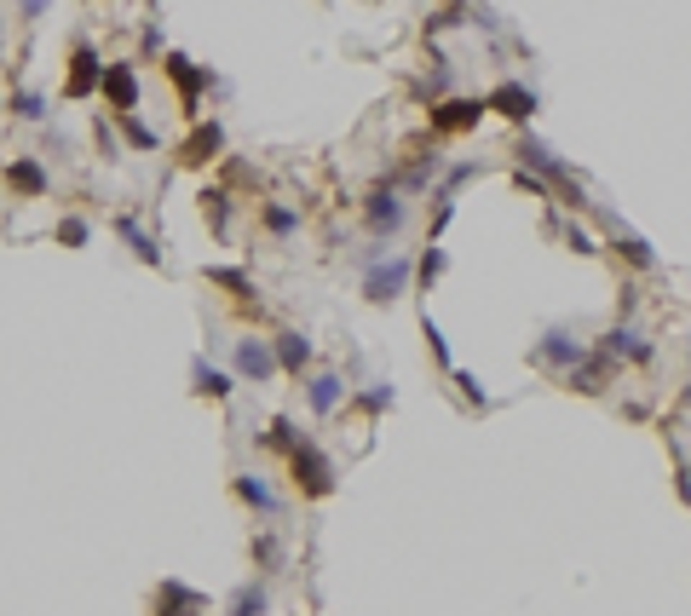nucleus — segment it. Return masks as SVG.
Masks as SVG:
<instances>
[{
	"label": "nucleus",
	"instance_id": "obj_33",
	"mask_svg": "<svg viewBox=\"0 0 691 616\" xmlns=\"http://www.w3.org/2000/svg\"><path fill=\"white\" fill-rule=\"evenodd\" d=\"M346 403H352V409H363V415H386V409H392L398 398H392V386H386V381H369L357 398H346Z\"/></svg>",
	"mask_w": 691,
	"mask_h": 616
},
{
	"label": "nucleus",
	"instance_id": "obj_17",
	"mask_svg": "<svg viewBox=\"0 0 691 616\" xmlns=\"http://www.w3.org/2000/svg\"><path fill=\"white\" fill-rule=\"evenodd\" d=\"M271 352H277V369L289 381H306L312 363H317V346H312V335H300V328H282V335H271Z\"/></svg>",
	"mask_w": 691,
	"mask_h": 616
},
{
	"label": "nucleus",
	"instance_id": "obj_20",
	"mask_svg": "<svg viewBox=\"0 0 691 616\" xmlns=\"http://www.w3.org/2000/svg\"><path fill=\"white\" fill-rule=\"evenodd\" d=\"M611 381H617V363L605 358L599 346H594V352H587V358L571 369V375H565V386H571V392H582V398H599Z\"/></svg>",
	"mask_w": 691,
	"mask_h": 616
},
{
	"label": "nucleus",
	"instance_id": "obj_18",
	"mask_svg": "<svg viewBox=\"0 0 691 616\" xmlns=\"http://www.w3.org/2000/svg\"><path fill=\"white\" fill-rule=\"evenodd\" d=\"M231 496L248 507L254 519H277V512H282V496L271 490L266 472H237V479H231Z\"/></svg>",
	"mask_w": 691,
	"mask_h": 616
},
{
	"label": "nucleus",
	"instance_id": "obj_43",
	"mask_svg": "<svg viewBox=\"0 0 691 616\" xmlns=\"http://www.w3.org/2000/svg\"><path fill=\"white\" fill-rule=\"evenodd\" d=\"M145 7H161V0H145Z\"/></svg>",
	"mask_w": 691,
	"mask_h": 616
},
{
	"label": "nucleus",
	"instance_id": "obj_39",
	"mask_svg": "<svg viewBox=\"0 0 691 616\" xmlns=\"http://www.w3.org/2000/svg\"><path fill=\"white\" fill-rule=\"evenodd\" d=\"M138 52H145V58H161V52H168V40H161V29H156V24L138 29Z\"/></svg>",
	"mask_w": 691,
	"mask_h": 616
},
{
	"label": "nucleus",
	"instance_id": "obj_28",
	"mask_svg": "<svg viewBox=\"0 0 691 616\" xmlns=\"http://www.w3.org/2000/svg\"><path fill=\"white\" fill-rule=\"evenodd\" d=\"M271 611V593H266V582H242L231 600H226V616H266Z\"/></svg>",
	"mask_w": 691,
	"mask_h": 616
},
{
	"label": "nucleus",
	"instance_id": "obj_23",
	"mask_svg": "<svg viewBox=\"0 0 691 616\" xmlns=\"http://www.w3.org/2000/svg\"><path fill=\"white\" fill-rule=\"evenodd\" d=\"M196 214H202V225H208L219 242L231 237V191H226V184H202V191H196Z\"/></svg>",
	"mask_w": 691,
	"mask_h": 616
},
{
	"label": "nucleus",
	"instance_id": "obj_24",
	"mask_svg": "<svg viewBox=\"0 0 691 616\" xmlns=\"http://www.w3.org/2000/svg\"><path fill=\"white\" fill-rule=\"evenodd\" d=\"M259 231H266L271 242H294L300 237V208H294V202L266 196V202H259Z\"/></svg>",
	"mask_w": 691,
	"mask_h": 616
},
{
	"label": "nucleus",
	"instance_id": "obj_40",
	"mask_svg": "<svg viewBox=\"0 0 691 616\" xmlns=\"http://www.w3.org/2000/svg\"><path fill=\"white\" fill-rule=\"evenodd\" d=\"M52 7L58 0H17V17H24V24H40V17H52Z\"/></svg>",
	"mask_w": 691,
	"mask_h": 616
},
{
	"label": "nucleus",
	"instance_id": "obj_30",
	"mask_svg": "<svg viewBox=\"0 0 691 616\" xmlns=\"http://www.w3.org/2000/svg\"><path fill=\"white\" fill-rule=\"evenodd\" d=\"M444 271H450V254H444L438 242H433V249H421V259H415V289L426 294V289H433V282L444 277Z\"/></svg>",
	"mask_w": 691,
	"mask_h": 616
},
{
	"label": "nucleus",
	"instance_id": "obj_12",
	"mask_svg": "<svg viewBox=\"0 0 691 616\" xmlns=\"http://www.w3.org/2000/svg\"><path fill=\"white\" fill-rule=\"evenodd\" d=\"M513 156H519V168H524V173H536V179H547V184H559V191H571V184H582V179H577V173L559 161V150H547L531 128L519 133V150H513Z\"/></svg>",
	"mask_w": 691,
	"mask_h": 616
},
{
	"label": "nucleus",
	"instance_id": "obj_26",
	"mask_svg": "<svg viewBox=\"0 0 691 616\" xmlns=\"http://www.w3.org/2000/svg\"><path fill=\"white\" fill-rule=\"evenodd\" d=\"M248 559H254V570H259V577H277V570H282V559H289V547H282V536H277V530H254Z\"/></svg>",
	"mask_w": 691,
	"mask_h": 616
},
{
	"label": "nucleus",
	"instance_id": "obj_27",
	"mask_svg": "<svg viewBox=\"0 0 691 616\" xmlns=\"http://www.w3.org/2000/svg\"><path fill=\"white\" fill-rule=\"evenodd\" d=\"M611 249H617V259H628L634 271H657V249L645 237H634V231H622V225H611Z\"/></svg>",
	"mask_w": 691,
	"mask_h": 616
},
{
	"label": "nucleus",
	"instance_id": "obj_14",
	"mask_svg": "<svg viewBox=\"0 0 691 616\" xmlns=\"http://www.w3.org/2000/svg\"><path fill=\"white\" fill-rule=\"evenodd\" d=\"M599 352L611 358L617 369H645V363L657 358V346L645 340V328H640V323H617L611 335H599Z\"/></svg>",
	"mask_w": 691,
	"mask_h": 616
},
{
	"label": "nucleus",
	"instance_id": "obj_13",
	"mask_svg": "<svg viewBox=\"0 0 691 616\" xmlns=\"http://www.w3.org/2000/svg\"><path fill=\"white\" fill-rule=\"evenodd\" d=\"M145 616H208V593L191 588V582H179V577H161L150 588Z\"/></svg>",
	"mask_w": 691,
	"mask_h": 616
},
{
	"label": "nucleus",
	"instance_id": "obj_37",
	"mask_svg": "<svg viewBox=\"0 0 691 616\" xmlns=\"http://www.w3.org/2000/svg\"><path fill=\"white\" fill-rule=\"evenodd\" d=\"M513 184H519L524 196H536V202H547V196H554V184H547V179H536V173H524V168L513 173Z\"/></svg>",
	"mask_w": 691,
	"mask_h": 616
},
{
	"label": "nucleus",
	"instance_id": "obj_15",
	"mask_svg": "<svg viewBox=\"0 0 691 616\" xmlns=\"http://www.w3.org/2000/svg\"><path fill=\"white\" fill-rule=\"evenodd\" d=\"M0 179H7V191H12L17 202H40V196L52 191V173H47V161H40L35 150L12 156L7 168H0Z\"/></svg>",
	"mask_w": 691,
	"mask_h": 616
},
{
	"label": "nucleus",
	"instance_id": "obj_3",
	"mask_svg": "<svg viewBox=\"0 0 691 616\" xmlns=\"http://www.w3.org/2000/svg\"><path fill=\"white\" fill-rule=\"evenodd\" d=\"M98 75H105V58H98L93 35H70V52H64V98L70 105L98 98Z\"/></svg>",
	"mask_w": 691,
	"mask_h": 616
},
{
	"label": "nucleus",
	"instance_id": "obj_5",
	"mask_svg": "<svg viewBox=\"0 0 691 616\" xmlns=\"http://www.w3.org/2000/svg\"><path fill=\"white\" fill-rule=\"evenodd\" d=\"M161 75L173 81V93H179V110H185L191 121H202V93L214 87V70L208 64H196V58H185V52H161Z\"/></svg>",
	"mask_w": 691,
	"mask_h": 616
},
{
	"label": "nucleus",
	"instance_id": "obj_29",
	"mask_svg": "<svg viewBox=\"0 0 691 616\" xmlns=\"http://www.w3.org/2000/svg\"><path fill=\"white\" fill-rule=\"evenodd\" d=\"M121 133H128V145L138 150V156H150V150H161V133L150 128V121H138V116H110Z\"/></svg>",
	"mask_w": 691,
	"mask_h": 616
},
{
	"label": "nucleus",
	"instance_id": "obj_16",
	"mask_svg": "<svg viewBox=\"0 0 691 616\" xmlns=\"http://www.w3.org/2000/svg\"><path fill=\"white\" fill-rule=\"evenodd\" d=\"M484 121V98H438L433 116H426V128H433L438 138H461V133H473Z\"/></svg>",
	"mask_w": 691,
	"mask_h": 616
},
{
	"label": "nucleus",
	"instance_id": "obj_38",
	"mask_svg": "<svg viewBox=\"0 0 691 616\" xmlns=\"http://www.w3.org/2000/svg\"><path fill=\"white\" fill-rule=\"evenodd\" d=\"M565 242H571V254H582V259H594L599 254V242L582 231V225H571V231H565Z\"/></svg>",
	"mask_w": 691,
	"mask_h": 616
},
{
	"label": "nucleus",
	"instance_id": "obj_22",
	"mask_svg": "<svg viewBox=\"0 0 691 616\" xmlns=\"http://www.w3.org/2000/svg\"><path fill=\"white\" fill-rule=\"evenodd\" d=\"M110 225H116V237L133 249V259H138V265H150V271H161V242L145 231V219H138V214H116Z\"/></svg>",
	"mask_w": 691,
	"mask_h": 616
},
{
	"label": "nucleus",
	"instance_id": "obj_4",
	"mask_svg": "<svg viewBox=\"0 0 691 616\" xmlns=\"http://www.w3.org/2000/svg\"><path fill=\"white\" fill-rule=\"evenodd\" d=\"M98 98L110 105V116H138V98H145V75H138V58H105V75H98Z\"/></svg>",
	"mask_w": 691,
	"mask_h": 616
},
{
	"label": "nucleus",
	"instance_id": "obj_8",
	"mask_svg": "<svg viewBox=\"0 0 691 616\" xmlns=\"http://www.w3.org/2000/svg\"><path fill=\"white\" fill-rule=\"evenodd\" d=\"M587 352H594V346H587V340H577L571 328H547L542 340H531V363L542 369V375H559V381L571 375V369H577Z\"/></svg>",
	"mask_w": 691,
	"mask_h": 616
},
{
	"label": "nucleus",
	"instance_id": "obj_6",
	"mask_svg": "<svg viewBox=\"0 0 691 616\" xmlns=\"http://www.w3.org/2000/svg\"><path fill=\"white\" fill-rule=\"evenodd\" d=\"M363 225H369V242H392L398 231H410V202L398 184H375L363 196Z\"/></svg>",
	"mask_w": 691,
	"mask_h": 616
},
{
	"label": "nucleus",
	"instance_id": "obj_32",
	"mask_svg": "<svg viewBox=\"0 0 691 616\" xmlns=\"http://www.w3.org/2000/svg\"><path fill=\"white\" fill-rule=\"evenodd\" d=\"M300 438H306V433H300V421H294V415H271V426H266V438H259V444H266V449H282V456H289Z\"/></svg>",
	"mask_w": 691,
	"mask_h": 616
},
{
	"label": "nucleus",
	"instance_id": "obj_36",
	"mask_svg": "<svg viewBox=\"0 0 691 616\" xmlns=\"http://www.w3.org/2000/svg\"><path fill=\"white\" fill-rule=\"evenodd\" d=\"M450 375H456V386H461V398H466V409H490V398H484V386H478L473 375H466V369H450Z\"/></svg>",
	"mask_w": 691,
	"mask_h": 616
},
{
	"label": "nucleus",
	"instance_id": "obj_31",
	"mask_svg": "<svg viewBox=\"0 0 691 616\" xmlns=\"http://www.w3.org/2000/svg\"><path fill=\"white\" fill-rule=\"evenodd\" d=\"M52 242H58V249H87V242H93V225L81 219V214H64V219L52 225Z\"/></svg>",
	"mask_w": 691,
	"mask_h": 616
},
{
	"label": "nucleus",
	"instance_id": "obj_10",
	"mask_svg": "<svg viewBox=\"0 0 691 616\" xmlns=\"http://www.w3.org/2000/svg\"><path fill=\"white\" fill-rule=\"evenodd\" d=\"M226 156V128L208 116V121H191V133H185V145L173 150V161L179 168H191V173H202V168H214V161Z\"/></svg>",
	"mask_w": 691,
	"mask_h": 616
},
{
	"label": "nucleus",
	"instance_id": "obj_11",
	"mask_svg": "<svg viewBox=\"0 0 691 616\" xmlns=\"http://www.w3.org/2000/svg\"><path fill=\"white\" fill-rule=\"evenodd\" d=\"M202 282H208V289H219V294H231V305H237V317H254L259 323V312H266V305H259L254 294V277L242 271V265H202Z\"/></svg>",
	"mask_w": 691,
	"mask_h": 616
},
{
	"label": "nucleus",
	"instance_id": "obj_21",
	"mask_svg": "<svg viewBox=\"0 0 691 616\" xmlns=\"http://www.w3.org/2000/svg\"><path fill=\"white\" fill-rule=\"evenodd\" d=\"M191 392L202 398V403H226L231 392H237V375L231 369H219V363H208V358H191Z\"/></svg>",
	"mask_w": 691,
	"mask_h": 616
},
{
	"label": "nucleus",
	"instance_id": "obj_9",
	"mask_svg": "<svg viewBox=\"0 0 691 616\" xmlns=\"http://www.w3.org/2000/svg\"><path fill=\"white\" fill-rule=\"evenodd\" d=\"M542 110V98L524 87V81H496L490 93H484V116H501V121H513V128L524 133L531 128V116Z\"/></svg>",
	"mask_w": 691,
	"mask_h": 616
},
{
	"label": "nucleus",
	"instance_id": "obj_35",
	"mask_svg": "<svg viewBox=\"0 0 691 616\" xmlns=\"http://www.w3.org/2000/svg\"><path fill=\"white\" fill-rule=\"evenodd\" d=\"M421 335H426V352H433L438 369H456V363H450V340H444V328H438L433 317H421Z\"/></svg>",
	"mask_w": 691,
	"mask_h": 616
},
{
	"label": "nucleus",
	"instance_id": "obj_1",
	"mask_svg": "<svg viewBox=\"0 0 691 616\" xmlns=\"http://www.w3.org/2000/svg\"><path fill=\"white\" fill-rule=\"evenodd\" d=\"M335 456L323 449L317 438H300L294 449H289V484H294V496L300 502H329L335 496Z\"/></svg>",
	"mask_w": 691,
	"mask_h": 616
},
{
	"label": "nucleus",
	"instance_id": "obj_42",
	"mask_svg": "<svg viewBox=\"0 0 691 616\" xmlns=\"http://www.w3.org/2000/svg\"><path fill=\"white\" fill-rule=\"evenodd\" d=\"M0 116H7V98H0Z\"/></svg>",
	"mask_w": 691,
	"mask_h": 616
},
{
	"label": "nucleus",
	"instance_id": "obj_7",
	"mask_svg": "<svg viewBox=\"0 0 691 616\" xmlns=\"http://www.w3.org/2000/svg\"><path fill=\"white\" fill-rule=\"evenodd\" d=\"M231 375L237 381H248V386H271V381H282V369H277V352H271V340L266 335H237L231 340Z\"/></svg>",
	"mask_w": 691,
	"mask_h": 616
},
{
	"label": "nucleus",
	"instance_id": "obj_34",
	"mask_svg": "<svg viewBox=\"0 0 691 616\" xmlns=\"http://www.w3.org/2000/svg\"><path fill=\"white\" fill-rule=\"evenodd\" d=\"M478 173H484L478 161H450V168H444V184H438V196H450V202H456V191H461L466 179H478Z\"/></svg>",
	"mask_w": 691,
	"mask_h": 616
},
{
	"label": "nucleus",
	"instance_id": "obj_19",
	"mask_svg": "<svg viewBox=\"0 0 691 616\" xmlns=\"http://www.w3.org/2000/svg\"><path fill=\"white\" fill-rule=\"evenodd\" d=\"M300 386H306V409H312L317 421H329L335 409H340L346 398H352V386H346V381L335 375V369H317V375H306Z\"/></svg>",
	"mask_w": 691,
	"mask_h": 616
},
{
	"label": "nucleus",
	"instance_id": "obj_25",
	"mask_svg": "<svg viewBox=\"0 0 691 616\" xmlns=\"http://www.w3.org/2000/svg\"><path fill=\"white\" fill-rule=\"evenodd\" d=\"M7 116L29 121V128H47V121H52V105H47V93H40V87H29V81H24V87H17V93L7 98Z\"/></svg>",
	"mask_w": 691,
	"mask_h": 616
},
{
	"label": "nucleus",
	"instance_id": "obj_41",
	"mask_svg": "<svg viewBox=\"0 0 691 616\" xmlns=\"http://www.w3.org/2000/svg\"><path fill=\"white\" fill-rule=\"evenodd\" d=\"M675 496L691 507V461H680V467H675Z\"/></svg>",
	"mask_w": 691,
	"mask_h": 616
},
{
	"label": "nucleus",
	"instance_id": "obj_2",
	"mask_svg": "<svg viewBox=\"0 0 691 616\" xmlns=\"http://www.w3.org/2000/svg\"><path fill=\"white\" fill-rule=\"evenodd\" d=\"M410 289H415V259L403 249H392V254H380V259L363 265V300H369V305H392Z\"/></svg>",
	"mask_w": 691,
	"mask_h": 616
}]
</instances>
